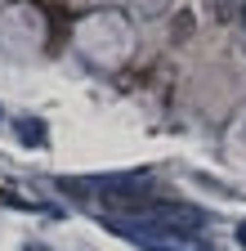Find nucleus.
<instances>
[{
  "instance_id": "1",
  "label": "nucleus",
  "mask_w": 246,
  "mask_h": 251,
  "mask_svg": "<svg viewBox=\"0 0 246 251\" xmlns=\"http://www.w3.org/2000/svg\"><path fill=\"white\" fill-rule=\"evenodd\" d=\"M94 198L103 202V211L139 215L152 198H157V184H152L148 175H112V179H99L94 184Z\"/></svg>"
}]
</instances>
